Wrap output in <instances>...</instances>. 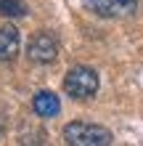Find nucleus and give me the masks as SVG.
I'll use <instances>...</instances> for the list:
<instances>
[{
  "label": "nucleus",
  "instance_id": "0eeeda50",
  "mask_svg": "<svg viewBox=\"0 0 143 146\" xmlns=\"http://www.w3.org/2000/svg\"><path fill=\"white\" fill-rule=\"evenodd\" d=\"M0 16L21 19V16H27V5H24L21 0H0Z\"/></svg>",
  "mask_w": 143,
  "mask_h": 146
},
{
  "label": "nucleus",
  "instance_id": "f257e3e1",
  "mask_svg": "<svg viewBox=\"0 0 143 146\" xmlns=\"http://www.w3.org/2000/svg\"><path fill=\"white\" fill-rule=\"evenodd\" d=\"M66 146H111V130L96 122L74 119L64 127Z\"/></svg>",
  "mask_w": 143,
  "mask_h": 146
},
{
  "label": "nucleus",
  "instance_id": "423d86ee",
  "mask_svg": "<svg viewBox=\"0 0 143 146\" xmlns=\"http://www.w3.org/2000/svg\"><path fill=\"white\" fill-rule=\"evenodd\" d=\"M19 48H21L19 29L11 27V24L0 27V61H13L19 56Z\"/></svg>",
  "mask_w": 143,
  "mask_h": 146
},
{
  "label": "nucleus",
  "instance_id": "f03ea898",
  "mask_svg": "<svg viewBox=\"0 0 143 146\" xmlns=\"http://www.w3.org/2000/svg\"><path fill=\"white\" fill-rule=\"evenodd\" d=\"M98 72L96 69H90V66H72L69 72H66L64 77V90L69 93L72 98H77V101H85V98H93L96 93H98Z\"/></svg>",
  "mask_w": 143,
  "mask_h": 146
},
{
  "label": "nucleus",
  "instance_id": "20e7f679",
  "mask_svg": "<svg viewBox=\"0 0 143 146\" xmlns=\"http://www.w3.org/2000/svg\"><path fill=\"white\" fill-rule=\"evenodd\" d=\"M27 56L35 64L56 61V56H58V40H56V35H50V32H45V29L37 32V35L29 40V45H27Z\"/></svg>",
  "mask_w": 143,
  "mask_h": 146
},
{
  "label": "nucleus",
  "instance_id": "39448f33",
  "mask_svg": "<svg viewBox=\"0 0 143 146\" xmlns=\"http://www.w3.org/2000/svg\"><path fill=\"white\" fill-rule=\"evenodd\" d=\"M32 109H35L37 117L50 119V117H56L61 111V101H58V96L53 90H37L35 98H32Z\"/></svg>",
  "mask_w": 143,
  "mask_h": 146
},
{
  "label": "nucleus",
  "instance_id": "7ed1b4c3",
  "mask_svg": "<svg viewBox=\"0 0 143 146\" xmlns=\"http://www.w3.org/2000/svg\"><path fill=\"white\" fill-rule=\"evenodd\" d=\"M82 5L101 19H125L138 11V0H82Z\"/></svg>",
  "mask_w": 143,
  "mask_h": 146
}]
</instances>
